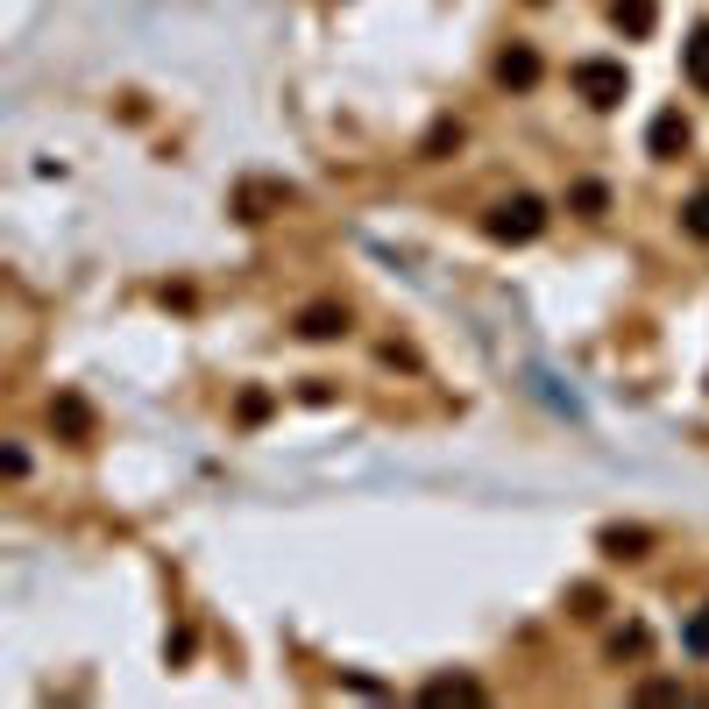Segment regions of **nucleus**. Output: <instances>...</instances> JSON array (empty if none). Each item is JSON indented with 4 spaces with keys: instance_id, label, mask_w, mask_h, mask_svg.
<instances>
[{
    "instance_id": "obj_4",
    "label": "nucleus",
    "mask_w": 709,
    "mask_h": 709,
    "mask_svg": "<svg viewBox=\"0 0 709 709\" xmlns=\"http://www.w3.org/2000/svg\"><path fill=\"white\" fill-rule=\"evenodd\" d=\"M532 227H539V206L532 199H518V206L497 213V234H532Z\"/></svg>"
},
{
    "instance_id": "obj_6",
    "label": "nucleus",
    "mask_w": 709,
    "mask_h": 709,
    "mask_svg": "<svg viewBox=\"0 0 709 709\" xmlns=\"http://www.w3.org/2000/svg\"><path fill=\"white\" fill-rule=\"evenodd\" d=\"M674 142H688V121L681 114H660L653 121V149H674Z\"/></svg>"
},
{
    "instance_id": "obj_5",
    "label": "nucleus",
    "mask_w": 709,
    "mask_h": 709,
    "mask_svg": "<svg viewBox=\"0 0 709 709\" xmlns=\"http://www.w3.org/2000/svg\"><path fill=\"white\" fill-rule=\"evenodd\" d=\"M617 22L632 29V36H646L653 29V0H617Z\"/></svg>"
},
{
    "instance_id": "obj_7",
    "label": "nucleus",
    "mask_w": 709,
    "mask_h": 709,
    "mask_svg": "<svg viewBox=\"0 0 709 709\" xmlns=\"http://www.w3.org/2000/svg\"><path fill=\"white\" fill-rule=\"evenodd\" d=\"M688 227H695V234H702V242H709V192H702V199L688 206Z\"/></svg>"
},
{
    "instance_id": "obj_2",
    "label": "nucleus",
    "mask_w": 709,
    "mask_h": 709,
    "mask_svg": "<svg viewBox=\"0 0 709 709\" xmlns=\"http://www.w3.org/2000/svg\"><path fill=\"white\" fill-rule=\"evenodd\" d=\"M681 64H688V86H702V93H709V29H695V36H688Z\"/></svg>"
},
{
    "instance_id": "obj_3",
    "label": "nucleus",
    "mask_w": 709,
    "mask_h": 709,
    "mask_svg": "<svg viewBox=\"0 0 709 709\" xmlns=\"http://www.w3.org/2000/svg\"><path fill=\"white\" fill-rule=\"evenodd\" d=\"M497 78H504V86H532V78H539V57H532V50H504Z\"/></svg>"
},
{
    "instance_id": "obj_1",
    "label": "nucleus",
    "mask_w": 709,
    "mask_h": 709,
    "mask_svg": "<svg viewBox=\"0 0 709 709\" xmlns=\"http://www.w3.org/2000/svg\"><path fill=\"white\" fill-rule=\"evenodd\" d=\"M575 86H582L596 107H610V100H624V64H603V57H589V64H575Z\"/></svg>"
}]
</instances>
